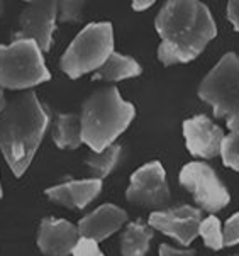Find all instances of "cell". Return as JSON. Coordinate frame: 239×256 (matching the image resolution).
<instances>
[{"label": "cell", "mask_w": 239, "mask_h": 256, "mask_svg": "<svg viewBox=\"0 0 239 256\" xmlns=\"http://www.w3.org/2000/svg\"><path fill=\"white\" fill-rule=\"evenodd\" d=\"M85 2L82 0H63L58 2V20L62 22H80L82 12H84Z\"/></svg>", "instance_id": "obj_21"}, {"label": "cell", "mask_w": 239, "mask_h": 256, "mask_svg": "<svg viewBox=\"0 0 239 256\" xmlns=\"http://www.w3.org/2000/svg\"><path fill=\"white\" fill-rule=\"evenodd\" d=\"M228 17L234 26V29L239 31V0H231L228 4Z\"/></svg>", "instance_id": "obj_24"}, {"label": "cell", "mask_w": 239, "mask_h": 256, "mask_svg": "<svg viewBox=\"0 0 239 256\" xmlns=\"http://www.w3.org/2000/svg\"><path fill=\"white\" fill-rule=\"evenodd\" d=\"M153 240V228L150 224L131 222L120 236L122 256H146Z\"/></svg>", "instance_id": "obj_17"}, {"label": "cell", "mask_w": 239, "mask_h": 256, "mask_svg": "<svg viewBox=\"0 0 239 256\" xmlns=\"http://www.w3.org/2000/svg\"><path fill=\"white\" fill-rule=\"evenodd\" d=\"M4 14V2H0V17Z\"/></svg>", "instance_id": "obj_28"}, {"label": "cell", "mask_w": 239, "mask_h": 256, "mask_svg": "<svg viewBox=\"0 0 239 256\" xmlns=\"http://www.w3.org/2000/svg\"><path fill=\"white\" fill-rule=\"evenodd\" d=\"M114 53V31L110 22L88 24L76 34L62 56L60 66L70 78L97 72Z\"/></svg>", "instance_id": "obj_5"}, {"label": "cell", "mask_w": 239, "mask_h": 256, "mask_svg": "<svg viewBox=\"0 0 239 256\" xmlns=\"http://www.w3.org/2000/svg\"><path fill=\"white\" fill-rule=\"evenodd\" d=\"M151 6H154V0H134L132 2V10L136 12H141V10H146V8H150Z\"/></svg>", "instance_id": "obj_26"}, {"label": "cell", "mask_w": 239, "mask_h": 256, "mask_svg": "<svg viewBox=\"0 0 239 256\" xmlns=\"http://www.w3.org/2000/svg\"><path fill=\"white\" fill-rule=\"evenodd\" d=\"M180 185L192 194L195 204L208 214L224 209L231 200L228 188L207 163H186L178 175Z\"/></svg>", "instance_id": "obj_7"}, {"label": "cell", "mask_w": 239, "mask_h": 256, "mask_svg": "<svg viewBox=\"0 0 239 256\" xmlns=\"http://www.w3.org/2000/svg\"><path fill=\"white\" fill-rule=\"evenodd\" d=\"M198 97L208 104L214 116L226 119L228 129H239V56L224 54L198 86Z\"/></svg>", "instance_id": "obj_4"}, {"label": "cell", "mask_w": 239, "mask_h": 256, "mask_svg": "<svg viewBox=\"0 0 239 256\" xmlns=\"http://www.w3.org/2000/svg\"><path fill=\"white\" fill-rule=\"evenodd\" d=\"M220 156H222V163L226 166L232 168L234 172H239V129L231 131L224 138Z\"/></svg>", "instance_id": "obj_20"}, {"label": "cell", "mask_w": 239, "mask_h": 256, "mask_svg": "<svg viewBox=\"0 0 239 256\" xmlns=\"http://www.w3.org/2000/svg\"><path fill=\"white\" fill-rule=\"evenodd\" d=\"M119 158H120V146L112 144L106 148L104 151H100V153H95L90 158H86L85 163L94 178L102 180L110 175L112 170L116 168V164L119 163Z\"/></svg>", "instance_id": "obj_18"}, {"label": "cell", "mask_w": 239, "mask_h": 256, "mask_svg": "<svg viewBox=\"0 0 239 256\" xmlns=\"http://www.w3.org/2000/svg\"><path fill=\"white\" fill-rule=\"evenodd\" d=\"M141 64L131 56H126L120 53H112L108 60L94 73V80L104 82H120L126 78H134L141 75Z\"/></svg>", "instance_id": "obj_15"}, {"label": "cell", "mask_w": 239, "mask_h": 256, "mask_svg": "<svg viewBox=\"0 0 239 256\" xmlns=\"http://www.w3.org/2000/svg\"><path fill=\"white\" fill-rule=\"evenodd\" d=\"M102 192V180L85 178L54 185L46 190V197L51 202L68 209H85Z\"/></svg>", "instance_id": "obj_14"}, {"label": "cell", "mask_w": 239, "mask_h": 256, "mask_svg": "<svg viewBox=\"0 0 239 256\" xmlns=\"http://www.w3.org/2000/svg\"><path fill=\"white\" fill-rule=\"evenodd\" d=\"M2 195H4V188H2V182H0V200H2Z\"/></svg>", "instance_id": "obj_29"}, {"label": "cell", "mask_w": 239, "mask_h": 256, "mask_svg": "<svg viewBox=\"0 0 239 256\" xmlns=\"http://www.w3.org/2000/svg\"><path fill=\"white\" fill-rule=\"evenodd\" d=\"M53 141L60 150H76L84 144L82 138V120L78 114H62L58 116L53 126Z\"/></svg>", "instance_id": "obj_16"}, {"label": "cell", "mask_w": 239, "mask_h": 256, "mask_svg": "<svg viewBox=\"0 0 239 256\" xmlns=\"http://www.w3.org/2000/svg\"><path fill=\"white\" fill-rule=\"evenodd\" d=\"M232 256H239V254H232Z\"/></svg>", "instance_id": "obj_30"}, {"label": "cell", "mask_w": 239, "mask_h": 256, "mask_svg": "<svg viewBox=\"0 0 239 256\" xmlns=\"http://www.w3.org/2000/svg\"><path fill=\"white\" fill-rule=\"evenodd\" d=\"M154 28L162 38L158 60L164 66L194 62L217 36L210 10L197 0L166 2L156 16Z\"/></svg>", "instance_id": "obj_1"}, {"label": "cell", "mask_w": 239, "mask_h": 256, "mask_svg": "<svg viewBox=\"0 0 239 256\" xmlns=\"http://www.w3.org/2000/svg\"><path fill=\"white\" fill-rule=\"evenodd\" d=\"M51 78L42 50L34 41H14L0 44V86L8 90H26Z\"/></svg>", "instance_id": "obj_6"}, {"label": "cell", "mask_w": 239, "mask_h": 256, "mask_svg": "<svg viewBox=\"0 0 239 256\" xmlns=\"http://www.w3.org/2000/svg\"><path fill=\"white\" fill-rule=\"evenodd\" d=\"M239 244V212L228 219L224 228V246Z\"/></svg>", "instance_id": "obj_22"}, {"label": "cell", "mask_w": 239, "mask_h": 256, "mask_svg": "<svg viewBox=\"0 0 239 256\" xmlns=\"http://www.w3.org/2000/svg\"><path fill=\"white\" fill-rule=\"evenodd\" d=\"M198 234L204 240V244L207 248L219 251L224 246V231L222 226H220V220L216 218V216H208V218L202 219L200 228H198Z\"/></svg>", "instance_id": "obj_19"}, {"label": "cell", "mask_w": 239, "mask_h": 256, "mask_svg": "<svg viewBox=\"0 0 239 256\" xmlns=\"http://www.w3.org/2000/svg\"><path fill=\"white\" fill-rule=\"evenodd\" d=\"M186 150L198 158H216L222 151L226 134L207 116H195L184 120Z\"/></svg>", "instance_id": "obj_11"}, {"label": "cell", "mask_w": 239, "mask_h": 256, "mask_svg": "<svg viewBox=\"0 0 239 256\" xmlns=\"http://www.w3.org/2000/svg\"><path fill=\"white\" fill-rule=\"evenodd\" d=\"M73 256H106L98 248V242L80 238L76 248L73 250Z\"/></svg>", "instance_id": "obj_23"}, {"label": "cell", "mask_w": 239, "mask_h": 256, "mask_svg": "<svg viewBox=\"0 0 239 256\" xmlns=\"http://www.w3.org/2000/svg\"><path fill=\"white\" fill-rule=\"evenodd\" d=\"M80 241V232L75 224L64 219L46 218L38 231V246L46 256H70Z\"/></svg>", "instance_id": "obj_12"}, {"label": "cell", "mask_w": 239, "mask_h": 256, "mask_svg": "<svg viewBox=\"0 0 239 256\" xmlns=\"http://www.w3.org/2000/svg\"><path fill=\"white\" fill-rule=\"evenodd\" d=\"M160 256H195V253L190 250H176L168 244H162L160 246Z\"/></svg>", "instance_id": "obj_25"}, {"label": "cell", "mask_w": 239, "mask_h": 256, "mask_svg": "<svg viewBox=\"0 0 239 256\" xmlns=\"http://www.w3.org/2000/svg\"><path fill=\"white\" fill-rule=\"evenodd\" d=\"M136 109L124 100L116 86L100 88L90 95L82 107V138L90 150L100 153L132 122Z\"/></svg>", "instance_id": "obj_3"}, {"label": "cell", "mask_w": 239, "mask_h": 256, "mask_svg": "<svg viewBox=\"0 0 239 256\" xmlns=\"http://www.w3.org/2000/svg\"><path fill=\"white\" fill-rule=\"evenodd\" d=\"M58 20V2L38 0L22 8L14 31V41H34L42 53L53 46V32Z\"/></svg>", "instance_id": "obj_8"}, {"label": "cell", "mask_w": 239, "mask_h": 256, "mask_svg": "<svg viewBox=\"0 0 239 256\" xmlns=\"http://www.w3.org/2000/svg\"><path fill=\"white\" fill-rule=\"evenodd\" d=\"M126 220H128V212L124 209L114 204H104L90 214H86L84 219H80L76 228L80 238L100 242L119 231Z\"/></svg>", "instance_id": "obj_13"}, {"label": "cell", "mask_w": 239, "mask_h": 256, "mask_svg": "<svg viewBox=\"0 0 239 256\" xmlns=\"http://www.w3.org/2000/svg\"><path fill=\"white\" fill-rule=\"evenodd\" d=\"M200 222L202 212L192 206H182L170 210H156L150 216L151 228L173 238L182 246H188L198 236Z\"/></svg>", "instance_id": "obj_10"}, {"label": "cell", "mask_w": 239, "mask_h": 256, "mask_svg": "<svg viewBox=\"0 0 239 256\" xmlns=\"http://www.w3.org/2000/svg\"><path fill=\"white\" fill-rule=\"evenodd\" d=\"M126 197L131 204L151 209H163L170 204L166 173L160 162H150L138 168L129 178Z\"/></svg>", "instance_id": "obj_9"}, {"label": "cell", "mask_w": 239, "mask_h": 256, "mask_svg": "<svg viewBox=\"0 0 239 256\" xmlns=\"http://www.w3.org/2000/svg\"><path fill=\"white\" fill-rule=\"evenodd\" d=\"M50 117L38 95H16L0 114V151L16 176H22L46 134Z\"/></svg>", "instance_id": "obj_2"}, {"label": "cell", "mask_w": 239, "mask_h": 256, "mask_svg": "<svg viewBox=\"0 0 239 256\" xmlns=\"http://www.w3.org/2000/svg\"><path fill=\"white\" fill-rule=\"evenodd\" d=\"M7 102H6V95H4V88L0 86V114L4 112V109H6Z\"/></svg>", "instance_id": "obj_27"}]
</instances>
